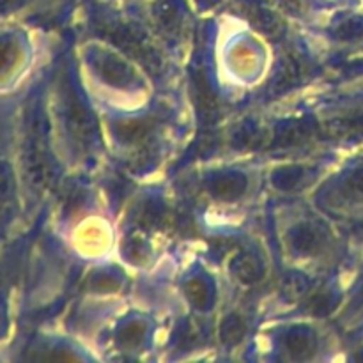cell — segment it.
Returning <instances> with one entry per match:
<instances>
[{
	"instance_id": "6da1fadb",
	"label": "cell",
	"mask_w": 363,
	"mask_h": 363,
	"mask_svg": "<svg viewBox=\"0 0 363 363\" xmlns=\"http://www.w3.org/2000/svg\"><path fill=\"white\" fill-rule=\"evenodd\" d=\"M13 174H11L7 163H0V209L7 206L13 197Z\"/></svg>"
},
{
	"instance_id": "7a4b0ae2",
	"label": "cell",
	"mask_w": 363,
	"mask_h": 363,
	"mask_svg": "<svg viewBox=\"0 0 363 363\" xmlns=\"http://www.w3.org/2000/svg\"><path fill=\"white\" fill-rule=\"evenodd\" d=\"M347 191L351 197L363 201V170H358L357 174L351 176V179L347 181Z\"/></svg>"
},
{
	"instance_id": "3957f363",
	"label": "cell",
	"mask_w": 363,
	"mask_h": 363,
	"mask_svg": "<svg viewBox=\"0 0 363 363\" xmlns=\"http://www.w3.org/2000/svg\"><path fill=\"white\" fill-rule=\"evenodd\" d=\"M14 59V50L13 43L9 41H0V73H2L6 67H9V64Z\"/></svg>"
},
{
	"instance_id": "277c9868",
	"label": "cell",
	"mask_w": 363,
	"mask_h": 363,
	"mask_svg": "<svg viewBox=\"0 0 363 363\" xmlns=\"http://www.w3.org/2000/svg\"><path fill=\"white\" fill-rule=\"evenodd\" d=\"M20 2L21 0H0V13L7 9H13V7H16Z\"/></svg>"
}]
</instances>
